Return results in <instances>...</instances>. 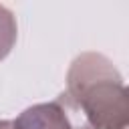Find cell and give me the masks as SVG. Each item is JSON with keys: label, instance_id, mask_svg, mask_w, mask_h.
Returning <instances> with one entry per match:
<instances>
[{"label": "cell", "instance_id": "cell-1", "mask_svg": "<svg viewBox=\"0 0 129 129\" xmlns=\"http://www.w3.org/2000/svg\"><path fill=\"white\" fill-rule=\"evenodd\" d=\"M64 93L89 129H129V93L105 54L87 50L75 56Z\"/></svg>", "mask_w": 129, "mask_h": 129}, {"label": "cell", "instance_id": "cell-2", "mask_svg": "<svg viewBox=\"0 0 129 129\" xmlns=\"http://www.w3.org/2000/svg\"><path fill=\"white\" fill-rule=\"evenodd\" d=\"M12 123L14 129H75L58 99L24 109Z\"/></svg>", "mask_w": 129, "mask_h": 129}, {"label": "cell", "instance_id": "cell-4", "mask_svg": "<svg viewBox=\"0 0 129 129\" xmlns=\"http://www.w3.org/2000/svg\"><path fill=\"white\" fill-rule=\"evenodd\" d=\"M0 129H14V123L8 119H0Z\"/></svg>", "mask_w": 129, "mask_h": 129}, {"label": "cell", "instance_id": "cell-3", "mask_svg": "<svg viewBox=\"0 0 129 129\" xmlns=\"http://www.w3.org/2000/svg\"><path fill=\"white\" fill-rule=\"evenodd\" d=\"M16 36H18L16 16L12 14V10L0 4V60H4L14 48Z\"/></svg>", "mask_w": 129, "mask_h": 129}]
</instances>
